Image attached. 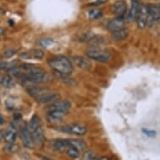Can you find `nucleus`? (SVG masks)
<instances>
[{
	"mask_svg": "<svg viewBox=\"0 0 160 160\" xmlns=\"http://www.w3.org/2000/svg\"><path fill=\"white\" fill-rule=\"evenodd\" d=\"M16 54V50L14 49H8V50H6L5 51H3L2 53V57L4 58V59H8V58H10L12 56Z\"/></svg>",
	"mask_w": 160,
	"mask_h": 160,
	"instance_id": "5701e85b",
	"label": "nucleus"
},
{
	"mask_svg": "<svg viewBox=\"0 0 160 160\" xmlns=\"http://www.w3.org/2000/svg\"><path fill=\"white\" fill-rule=\"evenodd\" d=\"M66 114H67V112H60V111H51V112H48L47 119L50 122L55 123V122H61L65 118Z\"/></svg>",
	"mask_w": 160,
	"mask_h": 160,
	"instance_id": "f8f14e48",
	"label": "nucleus"
},
{
	"mask_svg": "<svg viewBox=\"0 0 160 160\" xmlns=\"http://www.w3.org/2000/svg\"><path fill=\"white\" fill-rule=\"evenodd\" d=\"M27 91H28V93L39 103H46V104L50 105L59 100H61V96L58 93L50 92L44 88L31 87Z\"/></svg>",
	"mask_w": 160,
	"mask_h": 160,
	"instance_id": "f257e3e1",
	"label": "nucleus"
},
{
	"mask_svg": "<svg viewBox=\"0 0 160 160\" xmlns=\"http://www.w3.org/2000/svg\"><path fill=\"white\" fill-rule=\"evenodd\" d=\"M68 143L70 147L77 148L80 151L85 149L87 148V143L83 140H80V139H68Z\"/></svg>",
	"mask_w": 160,
	"mask_h": 160,
	"instance_id": "a211bd4d",
	"label": "nucleus"
},
{
	"mask_svg": "<svg viewBox=\"0 0 160 160\" xmlns=\"http://www.w3.org/2000/svg\"><path fill=\"white\" fill-rule=\"evenodd\" d=\"M102 11L101 10V9H97V8L92 9L88 13V16H89L90 19H98V18H102Z\"/></svg>",
	"mask_w": 160,
	"mask_h": 160,
	"instance_id": "4be33fe9",
	"label": "nucleus"
},
{
	"mask_svg": "<svg viewBox=\"0 0 160 160\" xmlns=\"http://www.w3.org/2000/svg\"><path fill=\"white\" fill-rule=\"evenodd\" d=\"M17 130L14 127H9L4 132V140L7 142H15Z\"/></svg>",
	"mask_w": 160,
	"mask_h": 160,
	"instance_id": "dca6fc26",
	"label": "nucleus"
},
{
	"mask_svg": "<svg viewBox=\"0 0 160 160\" xmlns=\"http://www.w3.org/2000/svg\"><path fill=\"white\" fill-rule=\"evenodd\" d=\"M71 108V103L67 100H59L57 102L49 105L47 108L48 112L51 111H60L64 112H68Z\"/></svg>",
	"mask_w": 160,
	"mask_h": 160,
	"instance_id": "0eeeda50",
	"label": "nucleus"
},
{
	"mask_svg": "<svg viewBox=\"0 0 160 160\" xmlns=\"http://www.w3.org/2000/svg\"><path fill=\"white\" fill-rule=\"evenodd\" d=\"M50 147L58 152H66V149L70 147L68 139H54L50 142Z\"/></svg>",
	"mask_w": 160,
	"mask_h": 160,
	"instance_id": "1a4fd4ad",
	"label": "nucleus"
},
{
	"mask_svg": "<svg viewBox=\"0 0 160 160\" xmlns=\"http://www.w3.org/2000/svg\"><path fill=\"white\" fill-rule=\"evenodd\" d=\"M139 8H140V3L137 1V0H133L132 2L131 8L129 9V12L128 13V15H127V19L128 21H133V20H136L137 16L138 14Z\"/></svg>",
	"mask_w": 160,
	"mask_h": 160,
	"instance_id": "4468645a",
	"label": "nucleus"
},
{
	"mask_svg": "<svg viewBox=\"0 0 160 160\" xmlns=\"http://www.w3.org/2000/svg\"><path fill=\"white\" fill-rule=\"evenodd\" d=\"M58 130L63 132L65 133L72 134V135H76V136H83L87 132V128L84 125L79 123L69 124L66 126L61 127Z\"/></svg>",
	"mask_w": 160,
	"mask_h": 160,
	"instance_id": "20e7f679",
	"label": "nucleus"
},
{
	"mask_svg": "<svg viewBox=\"0 0 160 160\" xmlns=\"http://www.w3.org/2000/svg\"><path fill=\"white\" fill-rule=\"evenodd\" d=\"M29 130L32 132L39 130V129L42 128V124H41V121L40 118L35 114L31 118L30 121L29 122V127H28Z\"/></svg>",
	"mask_w": 160,
	"mask_h": 160,
	"instance_id": "2eb2a0df",
	"label": "nucleus"
},
{
	"mask_svg": "<svg viewBox=\"0 0 160 160\" xmlns=\"http://www.w3.org/2000/svg\"><path fill=\"white\" fill-rule=\"evenodd\" d=\"M0 84H2L6 88H13L15 86L14 81L12 78V76L10 75H6V76H3L2 78V82Z\"/></svg>",
	"mask_w": 160,
	"mask_h": 160,
	"instance_id": "6ab92c4d",
	"label": "nucleus"
},
{
	"mask_svg": "<svg viewBox=\"0 0 160 160\" xmlns=\"http://www.w3.org/2000/svg\"><path fill=\"white\" fill-rule=\"evenodd\" d=\"M86 55L88 58L99 61V62H108L111 59V53L108 50H103L98 47H91L86 50Z\"/></svg>",
	"mask_w": 160,
	"mask_h": 160,
	"instance_id": "7ed1b4c3",
	"label": "nucleus"
},
{
	"mask_svg": "<svg viewBox=\"0 0 160 160\" xmlns=\"http://www.w3.org/2000/svg\"><path fill=\"white\" fill-rule=\"evenodd\" d=\"M4 34H5V29H3V28H0V35H3Z\"/></svg>",
	"mask_w": 160,
	"mask_h": 160,
	"instance_id": "c85d7f7f",
	"label": "nucleus"
},
{
	"mask_svg": "<svg viewBox=\"0 0 160 160\" xmlns=\"http://www.w3.org/2000/svg\"><path fill=\"white\" fill-rule=\"evenodd\" d=\"M19 135H20V138H21L22 142L24 145V147L28 148H33L35 147L34 138H33L31 132L28 128V127H21L20 130H19Z\"/></svg>",
	"mask_w": 160,
	"mask_h": 160,
	"instance_id": "39448f33",
	"label": "nucleus"
},
{
	"mask_svg": "<svg viewBox=\"0 0 160 160\" xmlns=\"http://www.w3.org/2000/svg\"><path fill=\"white\" fill-rule=\"evenodd\" d=\"M156 7H157L158 12V13H159V14H160V3L158 4V5H156Z\"/></svg>",
	"mask_w": 160,
	"mask_h": 160,
	"instance_id": "2f4dec72",
	"label": "nucleus"
},
{
	"mask_svg": "<svg viewBox=\"0 0 160 160\" xmlns=\"http://www.w3.org/2000/svg\"><path fill=\"white\" fill-rule=\"evenodd\" d=\"M19 149L18 145L15 142H8V144H6L3 148V152L8 154H11V153H14V152H18Z\"/></svg>",
	"mask_w": 160,
	"mask_h": 160,
	"instance_id": "aec40b11",
	"label": "nucleus"
},
{
	"mask_svg": "<svg viewBox=\"0 0 160 160\" xmlns=\"http://www.w3.org/2000/svg\"><path fill=\"white\" fill-rule=\"evenodd\" d=\"M124 25H125V20L124 18L122 17H118V18L112 19L108 22V29L112 32L117 31L119 29H124Z\"/></svg>",
	"mask_w": 160,
	"mask_h": 160,
	"instance_id": "9d476101",
	"label": "nucleus"
},
{
	"mask_svg": "<svg viewBox=\"0 0 160 160\" xmlns=\"http://www.w3.org/2000/svg\"><path fill=\"white\" fill-rule=\"evenodd\" d=\"M19 56L26 60H37L40 61L45 57L44 51L39 49H34V50H29V51H23L19 53Z\"/></svg>",
	"mask_w": 160,
	"mask_h": 160,
	"instance_id": "6e6552de",
	"label": "nucleus"
},
{
	"mask_svg": "<svg viewBox=\"0 0 160 160\" xmlns=\"http://www.w3.org/2000/svg\"><path fill=\"white\" fill-rule=\"evenodd\" d=\"M3 139H4V133H3V131L0 130V143L2 142Z\"/></svg>",
	"mask_w": 160,
	"mask_h": 160,
	"instance_id": "cd10ccee",
	"label": "nucleus"
},
{
	"mask_svg": "<svg viewBox=\"0 0 160 160\" xmlns=\"http://www.w3.org/2000/svg\"><path fill=\"white\" fill-rule=\"evenodd\" d=\"M128 36V30L127 29H122L117 31L112 32V38L116 41H119V40H123Z\"/></svg>",
	"mask_w": 160,
	"mask_h": 160,
	"instance_id": "f3484780",
	"label": "nucleus"
},
{
	"mask_svg": "<svg viewBox=\"0 0 160 160\" xmlns=\"http://www.w3.org/2000/svg\"><path fill=\"white\" fill-rule=\"evenodd\" d=\"M112 11L118 16V17H122L126 14L127 12V4L123 1H117L112 5Z\"/></svg>",
	"mask_w": 160,
	"mask_h": 160,
	"instance_id": "ddd939ff",
	"label": "nucleus"
},
{
	"mask_svg": "<svg viewBox=\"0 0 160 160\" xmlns=\"http://www.w3.org/2000/svg\"><path fill=\"white\" fill-rule=\"evenodd\" d=\"M107 2H108V0H96L92 4L96 6H99L102 5V4H104V3H107Z\"/></svg>",
	"mask_w": 160,
	"mask_h": 160,
	"instance_id": "a878e982",
	"label": "nucleus"
},
{
	"mask_svg": "<svg viewBox=\"0 0 160 160\" xmlns=\"http://www.w3.org/2000/svg\"><path fill=\"white\" fill-rule=\"evenodd\" d=\"M72 61L75 64V66L81 69H84V70H89L92 66L91 61L87 59V58L83 57V56H73L72 57Z\"/></svg>",
	"mask_w": 160,
	"mask_h": 160,
	"instance_id": "9b49d317",
	"label": "nucleus"
},
{
	"mask_svg": "<svg viewBox=\"0 0 160 160\" xmlns=\"http://www.w3.org/2000/svg\"><path fill=\"white\" fill-rule=\"evenodd\" d=\"M43 160H54V159H52V158H48V157H44L43 158Z\"/></svg>",
	"mask_w": 160,
	"mask_h": 160,
	"instance_id": "473e14b6",
	"label": "nucleus"
},
{
	"mask_svg": "<svg viewBox=\"0 0 160 160\" xmlns=\"http://www.w3.org/2000/svg\"><path fill=\"white\" fill-rule=\"evenodd\" d=\"M97 160H110V159L107 157H101V158H98Z\"/></svg>",
	"mask_w": 160,
	"mask_h": 160,
	"instance_id": "c756f323",
	"label": "nucleus"
},
{
	"mask_svg": "<svg viewBox=\"0 0 160 160\" xmlns=\"http://www.w3.org/2000/svg\"><path fill=\"white\" fill-rule=\"evenodd\" d=\"M53 43H54V40L52 39H42L39 41V44L41 45V46L45 48L50 47V45H53Z\"/></svg>",
	"mask_w": 160,
	"mask_h": 160,
	"instance_id": "b1692460",
	"label": "nucleus"
},
{
	"mask_svg": "<svg viewBox=\"0 0 160 160\" xmlns=\"http://www.w3.org/2000/svg\"><path fill=\"white\" fill-rule=\"evenodd\" d=\"M142 132H145L146 135L149 137H152L155 135V132L154 131H149V130H146V129H142Z\"/></svg>",
	"mask_w": 160,
	"mask_h": 160,
	"instance_id": "bb28decb",
	"label": "nucleus"
},
{
	"mask_svg": "<svg viewBox=\"0 0 160 160\" xmlns=\"http://www.w3.org/2000/svg\"><path fill=\"white\" fill-rule=\"evenodd\" d=\"M93 152L92 151H87V152H85L83 156H82V159L81 160H93Z\"/></svg>",
	"mask_w": 160,
	"mask_h": 160,
	"instance_id": "393cba45",
	"label": "nucleus"
},
{
	"mask_svg": "<svg viewBox=\"0 0 160 160\" xmlns=\"http://www.w3.org/2000/svg\"><path fill=\"white\" fill-rule=\"evenodd\" d=\"M48 64L53 69V71L56 73L71 75L74 70L72 62L68 58L62 56V55L51 58L48 61Z\"/></svg>",
	"mask_w": 160,
	"mask_h": 160,
	"instance_id": "f03ea898",
	"label": "nucleus"
},
{
	"mask_svg": "<svg viewBox=\"0 0 160 160\" xmlns=\"http://www.w3.org/2000/svg\"><path fill=\"white\" fill-rule=\"evenodd\" d=\"M3 122H4V119H3V118L2 116H0V126L3 123Z\"/></svg>",
	"mask_w": 160,
	"mask_h": 160,
	"instance_id": "7c9ffc66",
	"label": "nucleus"
},
{
	"mask_svg": "<svg viewBox=\"0 0 160 160\" xmlns=\"http://www.w3.org/2000/svg\"><path fill=\"white\" fill-rule=\"evenodd\" d=\"M66 154L68 155L69 157L73 158V159H76V158H78L80 157V150L77 149V148H75L73 147H69L66 151Z\"/></svg>",
	"mask_w": 160,
	"mask_h": 160,
	"instance_id": "412c9836",
	"label": "nucleus"
},
{
	"mask_svg": "<svg viewBox=\"0 0 160 160\" xmlns=\"http://www.w3.org/2000/svg\"><path fill=\"white\" fill-rule=\"evenodd\" d=\"M148 18V5L146 4H140L138 14L137 16L136 22L138 26L140 29H143L147 26Z\"/></svg>",
	"mask_w": 160,
	"mask_h": 160,
	"instance_id": "423d86ee",
	"label": "nucleus"
}]
</instances>
